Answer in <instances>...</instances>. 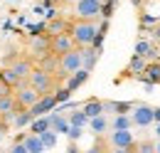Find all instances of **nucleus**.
<instances>
[{
	"mask_svg": "<svg viewBox=\"0 0 160 153\" xmlns=\"http://www.w3.org/2000/svg\"><path fill=\"white\" fill-rule=\"evenodd\" d=\"M96 32H99L96 20H74L72 30H69V35H72L77 47H89L94 42V37H96Z\"/></svg>",
	"mask_w": 160,
	"mask_h": 153,
	"instance_id": "1",
	"label": "nucleus"
},
{
	"mask_svg": "<svg viewBox=\"0 0 160 153\" xmlns=\"http://www.w3.org/2000/svg\"><path fill=\"white\" fill-rule=\"evenodd\" d=\"M27 84H30V87L42 96V94H52V92H54L57 79H54L52 72H47V69H42L40 64H35V69H32L30 76H27Z\"/></svg>",
	"mask_w": 160,
	"mask_h": 153,
	"instance_id": "2",
	"label": "nucleus"
},
{
	"mask_svg": "<svg viewBox=\"0 0 160 153\" xmlns=\"http://www.w3.org/2000/svg\"><path fill=\"white\" fill-rule=\"evenodd\" d=\"M81 67V52L79 47H74V50H69L67 55H62L59 57V69H57V79H67V76L72 74V72H77Z\"/></svg>",
	"mask_w": 160,
	"mask_h": 153,
	"instance_id": "3",
	"label": "nucleus"
},
{
	"mask_svg": "<svg viewBox=\"0 0 160 153\" xmlns=\"http://www.w3.org/2000/svg\"><path fill=\"white\" fill-rule=\"evenodd\" d=\"M79 20H99L101 18V0H77L74 3Z\"/></svg>",
	"mask_w": 160,
	"mask_h": 153,
	"instance_id": "4",
	"label": "nucleus"
},
{
	"mask_svg": "<svg viewBox=\"0 0 160 153\" xmlns=\"http://www.w3.org/2000/svg\"><path fill=\"white\" fill-rule=\"evenodd\" d=\"M131 119H133V126H140V129L153 126V124H155V119H153V106H148V104H136L133 111H131Z\"/></svg>",
	"mask_w": 160,
	"mask_h": 153,
	"instance_id": "5",
	"label": "nucleus"
},
{
	"mask_svg": "<svg viewBox=\"0 0 160 153\" xmlns=\"http://www.w3.org/2000/svg\"><path fill=\"white\" fill-rule=\"evenodd\" d=\"M49 42H52V40H49V35H44V32L35 35V37L30 40V47H27V50H30V57L37 59V62H40L42 57H47V55H49Z\"/></svg>",
	"mask_w": 160,
	"mask_h": 153,
	"instance_id": "6",
	"label": "nucleus"
},
{
	"mask_svg": "<svg viewBox=\"0 0 160 153\" xmlns=\"http://www.w3.org/2000/svg\"><path fill=\"white\" fill-rule=\"evenodd\" d=\"M12 94H15V104H18L20 109H30V106L40 99V94H37L30 84H20L18 89H12Z\"/></svg>",
	"mask_w": 160,
	"mask_h": 153,
	"instance_id": "7",
	"label": "nucleus"
},
{
	"mask_svg": "<svg viewBox=\"0 0 160 153\" xmlns=\"http://www.w3.org/2000/svg\"><path fill=\"white\" fill-rule=\"evenodd\" d=\"M57 109V99H54V94H42L32 106H30V114H32V119H37V116H47L49 111H54Z\"/></svg>",
	"mask_w": 160,
	"mask_h": 153,
	"instance_id": "8",
	"label": "nucleus"
},
{
	"mask_svg": "<svg viewBox=\"0 0 160 153\" xmlns=\"http://www.w3.org/2000/svg\"><path fill=\"white\" fill-rule=\"evenodd\" d=\"M49 52L54 55V57H62V55H67L69 50H74L77 45H74V40L69 32H64V35H57V37H49Z\"/></svg>",
	"mask_w": 160,
	"mask_h": 153,
	"instance_id": "9",
	"label": "nucleus"
},
{
	"mask_svg": "<svg viewBox=\"0 0 160 153\" xmlns=\"http://www.w3.org/2000/svg\"><path fill=\"white\" fill-rule=\"evenodd\" d=\"M133 143H136V138H133V131H131V129H111V136H108V146L131 148Z\"/></svg>",
	"mask_w": 160,
	"mask_h": 153,
	"instance_id": "10",
	"label": "nucleus"
},
{
	"mask_svg": "<svg viewBox=\"0 0 160 153\" xmlns=\"http://www.w3.org/2000/svg\"><path fill=\"white\" fill-rule=\"evenodd\" d=\"M72 30V22L67 18H52L47 20V25H44V35H49V37H57V35H64V32H69Z\"/></svg>",
	"mask_w": 160,
	"mask_h": 153,
	"instance_id": "11",
	"label": "nucleus"
},
{
	"mask_svg": "<svg viewBox=\"0 0 160 153\" xmlns=\"http://www.w3.org/2000/svg\"><path fill=\"white\" fill-rule=\"evenodd\" d=\"M89 76H91V72H89L86 67H79L77 72H72V74L67 76V82H64V87H67V89H69V92L74 94V92H77L79 87H84V84L89 82Z\"/></svg>",
	"mask_w": 160,
	"mask_h": 153,
	"instance_id": "12",
	"label": "nucleus"
},
{
	"mask_svg": "<svg viewBox=\"0 0 160 153\" xmlns=\"http://www.w3.org/2000/svg\"><path fill=\"white\" fill-rule=\"evenodd\" d=\"M10 69H12L15 74L20 76L22 82H27V76H30V72L35 69V62H32L30 57H20V59H12V62H10Z\"/></svg>",
	"mask_w": 160,
	"mask_h": 153,
	"instance_id": "13",
	"label": "nucleus"
},
{
	"mask_svg": "<svg viewBox=\"0 0 160 153\" xmlns=\"http://www.w3.org/2000/svg\"><path fill=\"white\" fill-rule=\"evenodd\" d=\"M47 119H49V129L54 131V134H67V129H69V121L64 119V114L62 111H49L47 114Z\"/></svg>",
	"mask_w": 160,
	"mask_h": 153,
	"instance_id": "14",
	"label": "nucleus"
},
{
	"mask_svg": "<svg viewBox=\"0 0 160 153\" xmlns=\"http://www.w3.org/2000/svg\"><path fill=\"white\" fill-rule=\"evenodd\" d=\"M133 101H103V114L108 111V114H131L133 111Z\"/></svg>",
	"mask_w": 160,
	"mask_h": 153,
	"instance_id": "15",
	"label": "nucleus"
},
{
	"mask_svg": "<svg viewBox=\"0 0 160 153\" xmlns=\"http://www.w3.org/2000/svg\"><path fill=\"white\" fill-rule=\"evenodd\" d=\"M86 126H89V131H91L94 136H101V134H106V131L111 129V124H108V119H106L103 114L94 116V119H89V124H86Z\"/></svg>",
	"mask_w": 160,
	"mask_h": 153,
	"instance_id": "16",
	"label": "nucleus"
},
{
	"mask_svg": "<svg viewBox=\"0 0 160 153\" xmlns=\"http://www.w3.org/2000/svg\"><path fill=\"white\" fill-rule=\"evenodd\" d=\"M79 52H81V67H86L89 72L96 67V62H99V55L101 52H96L94 47H79Z\"/></svg>",
	"mask_w": 160,
	"mask_h": 153,
	"instance_id": "17",
	"label": "nucleus"
},
{
	"mask_svg": "<svg viewBox=\"0 0 160 153\" xmlns=\"http://www.w3.org/2000/svg\"><path fill=\"white\" fill-rule=\"evenodd\" d=\"M145 64H148V59L140 57V55H133V57L128 59V74L131 76H143V72H145Z\"/></svg>",
	"mask_w": 160,
	"mask_h": 153,
	"instance_id": "18",
	"label": "nucleus"
},
{
	"mask_svg": "<svg viewBox=\"0 0 160 153\" xmlns=\"http://www.w3.org/2000/svg\"><path fill=\"white\" fill-rule=\"evenodd\" d=\"M20 106L15 104V94H0V116L5 114H18Z\"/></svg>",
	"mask_w": 160,
	"mask_h": 153,
	"instance_id": "19",
	"label": "nucleus"
},
{
	"mask_svg": "<svg viewBox=\"0 0 160 153\" xmlns=\"http://www.w3.org/2000/svg\"><path fill=\"white\" fill-rule=\"evenodd\" d=\"M81 111L86 114V119H94V116L103 114V101L101 99H89V101L81 104Z\"/></svg>",
	"mask_w": 160,
	"mask_h": 153,
	"instance_id": "20",
	"label": "nucleus"
},
{
	"mask_svg": "<svg viewBox=\"0 0 160 153\" xmlns=\"http://www.w3.org/2000/svg\"><path fill=\"white\" fill-rule=\"evenodd\" d=\"M22 143H25V148H27L30 153H44V151H47L44 143H42V138L37 134H30V131H27V136H25Z\"/></svg>",
	"mask_w": 160,
	"mask_h": 153,
	"instance_id": "21",
	"label": "nucleus"
},
{
	"mask_svg": "<svg viewBox=\"0 0 160 153\" xmlns=\"http://www.w3.org/2000/svg\"><path fill=\"white\" fill-rule=\"evenodd\" d=\"M143 79H148V82H153V84H160V59H153V62L145 64Z\"/></svg>",
	"mask_w": 160,
	"mask_h": 153,
	"instance_id": "22",
	"label": "nucleus"
},
{
	"mask_svg": "<svg viewBox=\"0 0 160 153\" xmlns=\"http://www.w3.org/2000/svg\"><path fill=\"white\" fill-rule=\"evenodd\" d=\"M0 76H2V82H5V84H8L10 89H18L20 84H25V82H22L20 76H18L15 72H12V69H10V67H5V69H0Z\"/></svg>",
	"mask_w": 160,
	"mask_h": 153,
	"instance_id": "23",
	"label": "nucleus"
},
{
	"mask_svg": "<svg viewBox=\"0 0 160 153\" xmlns=\"http://www.w3.org/2000/svg\"><path fill=\"white\" fill-rule=\"evenodd\" d=\"M30 121H32V114H30V109H20L15 119H12V126L15 129H27L30 126Z\"/></svg>",
	"mask_w": 160,
	"mask_h": 153,
	"instance_id": "24",
	"label": "nucleus"
},
{
	"mask_svg": "<svg viewBox=\"0 0 160 153\" xmlns=\"http://www.w3.org/2000/svg\"><path fill=\"white\" fill-rule=\"evenodd\" d=\"M27 129H30V134H37V136H40L42 131H47V129H49V119H47V116H37V119H32V121H30V126H27Z\"/></svg>",
	"mask_w": 160,
	"mask_h": 153,
	"instance_id": "25",
	"label": "nucleus"
},
{
	"mask_svg": "<svg viewBox=\"0 0 160 153\" xmlns=\"http://www.w3.org/2000/svg\"><path fill=\"white\" fill-rule=\"evenodd\" d=\"M72 126H81V129H86V124H89V119L86 114L81 111V106H77V111H69V119H67Z\"/></svg>",
	"mask_w": 160,
	"mask_h": 153,
	"instance_id": "26",
	"label": "nucleus"
},
{
	"mask_svg": "<svg viewBox=\"0 0 160 153\" xmlns=\"http://www.w3.org/2000/svg\"><path fill=\"white\" fill-rule=\"evenodd\" d=\"M131 126H133V119H131V114H113L111 129H131Z\"/></svg>",
	"mask_w": 160,
	"mask_h": 153,
	"instance_id": "27",
	"label": "nucleus"
},
{
	"mask_svg": "<svg viewBox=\"0 0 160 153\" xmlns=\"http://www.w3.org/2000/svg\"><path fill=\"white\" fill-rule=\"evenodd\" d=\"M133 153H155V141H150V138L136 141L133 143Z\"/></svg>",
	"mask_w": 160,
	"mask_h": 153,
	"instance_id": "28",
	"label": "nucleus"
},
{
	"mask_svg": "<svg viewBox=\"0 0 160 153\" xmlns=\"http://www.w3.org/2000/svg\"><path fill=\"white\" fill-rule=\"evenodd\" d=\"M40 138H42V143H44V148H47V151L57 146V134H54L52 129H47V131H42V134H40Z\"/></svg>",
	"mask_w": 160,
	"mask_h": 153,
	"instance_id": "29",
	"label": "nucleus"
},
{
	"mask_svg": "<svg viewBox=\"0 0 160 153\" xmlns=\"http://www.w3.org/2000/svg\"><path fill=\"white\" fill-rule=\"evenodd\" d=\"M54 99H57V104H64V101H69L72 99V92L67 89V87H54Z\"/></svg>",
	"mask_w": 160,
	"mask_h": 153,
	"instance_id": "30",
	"label": "nucleus"
},
{
	"mask_svg": "<svg viewBox=\"0 0 160 153\" xmlns=\"http://www.w3.org/2000/svg\"><path fill=\"white\" fill-rule=\"evenodd\" d=\"M67 136H69V141H79L81 136H84V129H81V126H72V124H69Z\"/></svg>",
	"mask_w": 160,
	"mask_h": 153,
	"instance_id": "31",
	"label": "nucleus"
},
{
	"mask_svg": "<svg viewBox=\"0 0 160 153\" xmlns=\"http://www.w3.org/2000/svg\"><path fill=\"white\" fill-rule=\"evenodd\" d=\"M8 153H30V151L25 148V143H22V141H15V143L10 146V151H8Z\"/></svg>",
	"mask_w": 160,
	"mask_h": 153,
	"instance_id": "32",
	"label": "nucleus"
},
{
	"mask_svg": "<svg viewBox=\"0 0 160 153\" xmlns=\"http://www.w3.org/2000/svg\"><path fill=\"white\" fill-rule=\"evenodd\" d=\"M150 32H153V42H160V20L153 25V30H150Z\"/></svg>",
	"mask_w": 160,
	"mask_h": 153,
	"instance_id": "33",
	"label": "nucleus"
},
{
	"mask_svg": "<svg viewBox=\"0 0 160 153\" xmlns=\"http://www.w3.org/2000/svg\"><path fill=\"white\" fill-rule=\"evenodd\" d=\"M140 22H143V25H155L158 18H153V15H140Z\"/></svg>",
	"mask_w": 160,
	"mask_h": 153,
	"instance_id": "34",
	"label": "nucleus"
},
{
	"mask_svg": "<svg viewBox=\"0 0 160 153\" xmlns=\"http://www.w3.org/2000/svg\"><path fill=\"white\" fill-rule=\"evenodd\" d=\"M106 153H133V146H131V148H118V146H111V151H106Z\"/></svg>",
	"mask_w": 160,
	"mask_h": 153,
	"instance_id": "35",
	"label": "nucleus"
},
{
	"mask_svg": "<svg viewBox=\"0 0 160 153\" xmlns=\"http://www.w3.org/2000/svg\"><path fill=\"white\" fill-rule=\"evenodd\" d=\"M81 153H106V148H103L101 143H96V146H91L89 151H81Z\"/></svg>",
	"mask_w": 160,
	"mask_h": 153,
	"instance_id": "36",
	"label": "nucleus"
},
{
	"mask_svg": "<svg viewBox=\"0 0 160 153\" xmlns=\"http://www.w3.org/2000/svg\"><path fill=\"white\" fill-rule=\"evenodd\" d=\"M67 153H81V148L77 146V141H72V143L67 146Z\"/></svg>",
	"mask_w": 160,
	"mask_h": 153,
	"instance_id": "37",
	"label": "nucleus"
},
{
	"mask_svg": "<svg viewBox=\"0 0 160 153\" xmlns=\"http://www.w3.org/2000/svg\"><path fill=\"white\" fill-rule=\"evenodd\" d=\"M8 129H10V124H8L5 119H0V136H2V134H8Z\"/></svg>",
	"mask_w": 160,
	"mask_h": 153,
	"instance_id": "38",
	"label": "nucleus"
},
{
	"mask_svg": "<svg viewBox=\"0 0 160 153\" xmlns=\"http://www.w3.org/2000/svg\"><path fill=\"white\" fill-rule=\"evenodd\" d=\"M153 119H155V121H160V109H153Z\"/></svg>",
	"mask_w": 160,
	"mask_h": 153,
	"instance_id": "39",
	"label": "nucleus"
},
{
	"mask_svg": "<svg viewBox=\"0 0 160 153\" xmlns=\"http://www.w3.org/2000/svg\"><path fill=\"white\" fill-rule=\"evenodd\" d=\"M155 136L160 138V121H155Z\"/></svg>",
	"mask_w": 160,
	"mask_h": 153,
	"instance_id": "40",
	"label": "nucleus"
},
{
	"mask_svg": "<svg viewBox=\"0 0 160 153\" xmlns=\"http://www.w3.org/2000/svg\"><path fill=\"white\" fill-rule=\"evenodd\" d=\"M155 153H160V138H158V143H155Z\"/></svg>",
	"mask_w": 160,
	"mask_h": 153,
	"instance_id": "41",
	"label": "nucleus"
},
{
	"mask_svg": "<svg viewBox=\"0 0 160 153\" xmlns=\"http://www.w3.org/2000/svg\"><path fill=\"white\" fill-rule=\"evenodd\" d=\"M131 3H133V5H140V3H143V0H131Z\"/></svg>",
	"mask_w": 160,
	"mask_h": 153,
	"instance_id": "42",
	"label": "nucleus"
},
{
	"mask_svg": "<svg viewBox=\"0 0 160 153\" xmlns=\"http://www.w3.org/2000/svg\"><path fill=\"white\" fill-rule=\"evenodd\" d=\"M59 3H77V0H59Z\"/></svg>",
	"mask_w": 160,
	"mask_h": 153,
	"instance_id": "43",
	"label": "nucleus"
},
{
	"mask_svg": "<svg viewBox=\"0 0 160 153\" xmlns=\"http://www.w3.org/2000/svg\"><path fill=\"white\" fill-rule=\"evenodd\" d=\"M0 153H8V151H0Z\"/></svg>",
	"mask_w": 160,
	"mask_h": 153,
	"instance_id": "44",
	"label": "nucleus"
},
{
	"mask_svg": "<svg viewBox=\"0 0 160 153\" xmlns=\"http://www.w3.org/2000/svg\"><path fill=\"white\" fill-rule=\"evenodd\" d=\"M0 82H2V76H0Z\"/></svg>",
	"mask_w": 160,
	"mask_h": 153,
	"instance_id": "45",
	"label": "nucleus"
},
{
	"mask_svg": "<svg viewBox=\"0 0 160 153\" xmlns=\"http://www.w3.org/2000/svg\"><path fill=\"white\" fill-rule=\"evenodd\" d=\"M57 3H59V0H57Z\"/></svg>",
	"mask_w": 160,
	"mask_h": 153,
	"instance_id": "46",
	"label": "nucleus"
},
{
	"mask_svg": "<svg viewBox=\"0 0 160 153\" xmlns=\"http://www.w3.org/2000/svg\"><path fill=\"white\" fill-rule=\"evenodd\" d=\"M158 20H160V18H158Z\"/></svg>",
	"mask_w": 160,
	"mask_h": 153,
	"instance_id": "47",
	"label": "nucleus"
}]
</instances>
